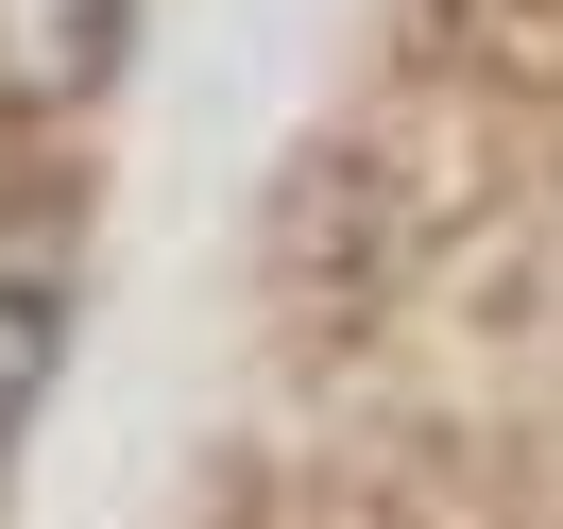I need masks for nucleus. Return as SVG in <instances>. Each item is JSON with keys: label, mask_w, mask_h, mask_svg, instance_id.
<instances>
[{"label": "nucleus", "mask_w": 563, "mask_h": 529, "mask_svg": "<svg viewBox=\"0 0 563 529\" xmlns=\"http://www.w3.org/2000/svg\"><path fill=\"white\" fill-rule=\"evenodd\" d=\"M52 359H69V222L18 206L0 222V427L52 393Z\"/></svg>", "instance_id": "f257e3e1"}, {"label": "nucleus", "mask_w": 563, "mask_h": 529, "mask_svg": "<svg viewBox=\"0 0 563 529\" xmlns=\"http://www.w3.org/2000/svg\"><path fill=\"white\" fill-rule=\"evenodd\" d=\"M120 69V0H0V103H86Z\"/></svg>", "instance_id": "f03ea898"}]
</instances>
